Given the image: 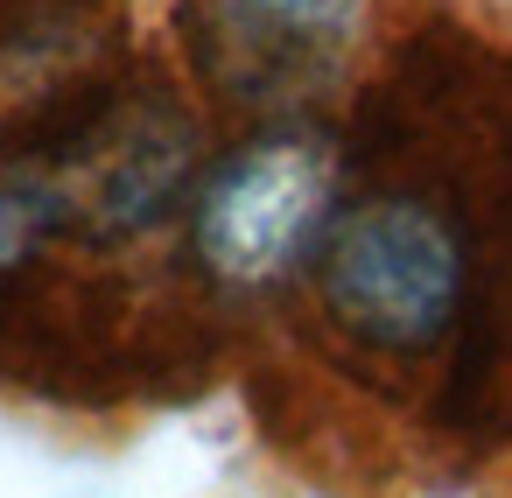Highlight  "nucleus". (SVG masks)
<instances>
[{"mask_svg": "<svg viewBox=\"0 0 512 498\" xmlns=\"http://www.w3.org/2000/svg\"><path fill=\"white\" fill-rule=\"evenodd\" d=\"M29 232H36V218L22 211V197L8 183H0V288L29 267Z\"/></svg>", "mask_w": 512, "mask_h": 498, "instance_id": "5", "label": "nucleus"}, {"mask_svg": "<svg viewBox=\"0 0 512 498\" xmlns=\"http://www.w3.org/2000/svg\"><path fill=\"white\" fill-rule=\"evenodd\" d=\"M337 218V148L281 120L218 155L190 190V267L211 295L246 302L302 274Z\"/></svg>", "mask_w": 512, "mask_h": 498, "instance_id": "2", "label": "nucleus"}, {"mask_svg": "<svg viewBox=\"0 0 512 498\" xmlns=\"http://www.w3.org/2000/svg\"><path fill=\"white\" fill-rule=\"evenodd\" d=\"M365 0H190L183 43L218 99L295 120L351 64Z\"/></svg>", "mask_w": 512, "mask_h": 498, "instance_id": "3", "label": "nucleus"}, {"mask_svg": "<svg viewBox=\"0 0 512 498\" xmlns=\"http://www.w3.org/2000/svg\"><path fill=\"white\" fill-rule=\"evenodd\" d=\"M106 50V0H0V92H43L50 71L85 85L78 64Z\"/></svg>", "mask_w": 512, "mask_h": 498, "instance_id": "4", "label": "nucleus"}, {"mask_svg": "<svg viewBox=\"0 0 512 498\" xmlns=\"http://www.w3.org/2000/svg\"><path fill=\"white\" fill-rule=\"evenodd\" d=\"M309 295L323 330L372 365L414 372L442 351H463L470 295H477V239L456 197L421 183H379L337 204L316 260Z\"/></svg>", "mask_w": 512, "mask_h": 498, "instance_id": "1", "label": "nucleus"}]
</instances>
